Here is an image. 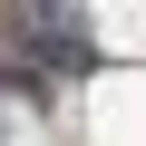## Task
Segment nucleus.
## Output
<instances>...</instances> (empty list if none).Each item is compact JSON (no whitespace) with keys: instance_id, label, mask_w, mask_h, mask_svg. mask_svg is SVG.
I'll list each match as a JSON object with an SVG mask.
<instances>
[{"instance_id":"obj_1","label":"nucleus","mask_w":146,"mask_h":146,"mask_svg":"<svg viewBox=\"0 0 146 146\" xmlns=\"http://www.w3.org/2000/svg\"><path fill=\"white\" fill-rule=\"evenodd\" d=\"M29 39L49 49V68H58V78H78V68H98V49H88V29L68 20V10H29Z\"/></svg>"}]
</instances>
